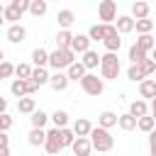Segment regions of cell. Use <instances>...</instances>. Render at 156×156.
<instances>
[{
    "mask_svg": "<svg viewBox=\"0 0 156 156\" xmlns=\"http://www.w3.org/2000/svg\"><path fill=\"white\" fill-rule=\"evenodd\" d=\"M88 139H90V146H93L95 151H100V154H105V151H110V149L115 146L112 134H110L107 129H102V127H93Z\"/></svg>",
    "mask_w": 156,
    "mask_h": 156,
    "instance_id": "cell-1",
    "label": "cell"
},
{
    "mask_svg": "<svg viewBox=\"0 0 156 156\" xmlns=\"http://www.w3.org/2000/svg\"><path fill=\"white\" fill-rule=\"evenodd\" d=\"M119 76V58L117 54H102L100 56V78L102 80H115Z\"/></svg>",
    "mask_w": 156,
    "mask_h": 156,
    "instance_id": "cell-2",
    "label": "cell"
},
{
    "mask_svg": "<svg viewBox=\"0 0 156 156\" xmlns=\"http://www.w3.org/2000/svg\"><path fill=\"white\" fill-rule=\"evenodd\" d=\"M71 63H76V54H73L71 49H56V51L49 54V66H51L54 71H63V68H68Z\"/></svg>",
    "mask_w": 156,
    "mask_h": 156,
    "instance_id": "cell-3",
    "label": "cell"
},
{
    "mask_svg": "<svg viewBox=\"0 0 156 156\" xmlns=\"http://www.w3.org/2000/svg\"><path fill=\"white\" fill-rule=\"evenodd\" d=\"M80 88H83V93H88V95L98 98V95H102V90H105V80H102V78H98L95 73H85V76H83V80H80Z\"/></svg>",
    "mask_w": 156,
    "mask_h": 156,
    "instance_id": "cell-4",
    "label": "cell"
},
{
    "mask_svg": "<svg viewBox=\"0 0 156 156\" xmlns=\"http://www.w3.org/2000/svg\"><path fill=\"white\" fill-rule=\"evenodd\" d=\"M98 17L102 20L100 24H112L117 20V2L115 0H102L98 5Z\"/></svg>",
    "mask_w": 156,
    "mask_h": 156,
    "instance_id": "cell-5",
    "label": "cell"
},
{
    "mask_svg": "<svg viewBox=\"0 0 156 156\" xmlns=\"http://www.w3.org/2000/svg\"><path fill=\"white\" fill-rule=\"evenodd\" d=\"M102 44H105V49H107L110 54H117V51H119L122 39H119V34H117L115 24H105V39H102Z\"/></svg>",
    "mask_w": 156,
    "mask_h": 156,
    "instance_id": "cell-6",
    "label": "cell"
},
{
    "mask_svg": "<svg viewBox=\"0 0 156 156\" xmlns=\"http://www.w3.org/2000/svg\"><path fill=\"white\" fill-rule=\"evenodd\" d=\"M39 88H34L29 80H20V78H15L12 83H10V93L20 100V98H27V95H34Z\"/></svg>",
    "mask_w": 156,
    "mask_h": 156,
    "instance_id": "cell-7",
    "label": "cell"
},
{
    "mask_svg": "<svg viewBox=\"0 0 156 156\" xmlns=\"http://www.w3.org/2000/svg\"><path fill=\"white\" fill-rule=\"evenodd\" d=\"M44 149H46V154H51V156H56V154L61 151V144H58V129H56V127L46 132V141H44Z\"/></svg>",
    "mask_w": 156,
    "mask_h": 156,
    "instance_id": "cell-8",
    "label": "cell"
},
{
    "mask_svg": "<svg viewBox=\"0 0 156 156\" xmlns=\"http://www.w3.org/2000/svg\"><path fill=\"white\" fill-rule=\"evenodd\" d=\"M7 39H10V44H22L24 39H27V29L17 22V24H10L7 27Z\"/></svg>",
    "mask_w": 156,
    "mask_h": 156,
    "instance_id": "cell-9",
    "label": "cell"
},
{
    "mask_svg": "<svg viewBox=\"0 0 156 156\" xmlns=\"http://www.w3.org/2000/svg\"><path fill=\"white\" fill-rule=\"evenodd\" d=\"M71 51H73V54H85V51H90V39H88V34H73Z\"/></svg>",
    "mask_w": 156,
    "mask_h": 156,
    "instance_id": "cell-10",
    "label": "cell"
},
{
    "mask_svg": "<svg viewBox=\"0 0 156 156\" xmlns=\"http://www.w3.org/2000/svg\"><path fill=\"white\" fill-rule=\"evenodd\" d=\"M68 83H71V80H68V76H66L63 71H56V73H51V76H49V85H51L56 93L66 90V88H68Z\"/></svg>",
    "mask_w": 156,
    "mask_h": 156,
    "instance_id": "cell-11",
    "label": "cell"
},
{
    "mask_svg": "<svg viewBox=\"0 0 156 156\" xmlns=\"http://www.w3.org/2000/svg\"><path fill=\"white\" fill-rule=\"evenodd\" d=\"M117 117H119V115H115L112 110H102V112L98 115V127H102V129L110 132V129L117 124Z\"/></svg>",
    "mask_w": 156,
    "mask_h": 156,
    "instance_id": "cell-12",
    "label": "cell"
},
{
    "mask_svg": "<svg viewBox=\"0 0 156 156\" xmlns=\"http://www.w3.org/2000/svg\"><path fill=\"white\" fill-rule=\"evenodd\" d=\"M49 71L46 68H32V76H29V83L34 85V88H41V85H46L49 83Z\"/></svg>",
    "mask_w": 156,
    "mask_h": 156,
    "instance_id": "cell-13",
    "label": "cell"
},
{
    "mask_svg": "<svg viewBox=\"0 0 156 156\" xmlns=\"http://www.w3.org/2000/svg\"><path fill=\"white\" fill-rule=\"evenodd\" d=\"M71 151H73V156H90V151H93L90 139H88V136L76 139V141H73V146H71Z\"/></svg>",
    "mask_w": 156,
    "mask_h": 156,
    "instance_id": "cell-14",
    "label": "cell"
},
{
    "mask_svg": "<svg viewBox=\"0 0 156 156\" xmlns=\"http://www.w3.org/2000/svg\"><path fill=\"white\" fill-rule=\"evenodd\" d=\"M90 129H93V124H90L85 117H80V119H76V122H73V134H76V139L90 136Z\"/></svg>",
    "mask_w": 156,
    "mask_h": 156,
    "instance_id": "cell-15",
    "label": "cell"
},
{
    "mask_svg": "<svg viewBox=\"0 0 156 156\" xmlns=\"http://www.w3.org/2000/svg\"><path fill=\"white\" fill-rule=\"evenodd\" d=\"M115 29H117V34H129V32H134V20L129 15H119Z\"/></svg>",
    "mask_w": 156,
    "mask_h": 156,
    "instance_id": "cell-16",
    "label": "cell"
},
{
    "mask_svg": "<svg viewBox=\"0 0 156 156\" xmlns=\"http://www.w3.org/2000/svg\"><path fill=\"white\" fill-rule=\"evenodd\" d=\"M32 63H34V68H44V66H49V51L41 49V46H37V49L32 51Z\"/></svg>",
    "mask_w": 156,
    "mask_h": 156,
    "instance_id": "cell-17",
    "label": "cell"
},
{
    "mask_svg": "<svg viewBox=\"0 0 156 156\" xmlns=\"http://www.w3.org/2000/svg\"><path fill=\"white\" fill-rule=\"evenodd\" d=\"M88 71H85V66L80 63V61H76V63H71L68 68H66V76H68V80H83V76H85Z\"/></svg>",
    "mask_w": 156,
    "mask_h": 156,
    "instance_id": "cell-18",
    "label": "cell"
},
{
    "mask_svg": "<svg viewBox=\"0 0 156 156\" xmlns=\"http://www.w3.org/2000/svg\"><path fill=\"white\" fill-rule=\"evenodd\" d=\"M139 95L141 98H156V80L154 78H144L141 83H139Z\"/></svg>",
    "mask_w": 156,
    "mask_h": 156,
    "instance_id": "cell-19",
    "label": "cell"
},
{
    "mask_svg": "<svg viewBox=\"0 0 156 156\" xmlns=\"http://www.w3.org/2000/svg\"><path fill=\"white\" fill-rule=\"evenodd\" d=\"M129 115H132L134 119L146 117V115H149V105H146V100H134V102L129 105Z\"/></svg>",
    "mask_w": 156,
    "mask_h": 156,
    "instance_id": "cell-20",
    "label": "cell"
},
{
    "mask_svg": "<svg viewBox=\"0 0 156 156\" xmlns=\"http://www.w3.org/2000/svg\"><path fill=\"white\" fill-rule=\"evenodd\" d=\"M149 12H151V7H149V2H134L132 5V20H146L149 17Z\"/></svg>",
    "mask_w": 156,
    "mask_h": 156,
    "instance_id": "cell-21",
    "label": "cell"
},
{
    "mask_svg": "<svg viewBox=\"0 0 156 156\" xmlns=\"http://www.w3.org/2000/svg\"><path fill=\"white\" fill-rule=\"evenodd\" d=\"M56 22H58V27H61V29H68V27L76 22V15H73V10H58V15H56Z\"/></svg>",
    "mask_w": 156,
    "mask_h": 156,
    "instance_id": "cell-22",
    "label": "cell"
},
{
    "mask_svg": "<svg viewBox=\"0 0 156 156\" xmlns=\"http://www.w3.org/2000/svg\"><path fill=\"white\" fill-rule=\"evenodd\" d=\"M144 54H149V51H154V46H156V39L151 37V34H139V39L134 41Z\"/></svg>",
    "mask_w": 156,
    "mask_h": 156,
    "instance_id": "cell-23",
    "label": "cell"
},
{
    "mask_svg": "<svg viewBox=\"0 0 156 156\" xmlns=\"http://www.w3.org/2000/svg\"><path fill=\"white\" fill-rule=\"evenodd\" d=\"M80 63L85 66V71H90V68H98L100 66V56H98V51H85L83 54V58H80Z\"/></svg>",
    "mask_w": 156,
    "mask_h": 156,
    "instance_id": "cell-24",
    "label": "cell"
},
{
    "mask_svg": "<svg viewBox=\"0 0 156 156\" xmlns=\"http://www.w3.org/2000/svg\"><path fill=\"white\" fill-rule=\"evenodd\" d=\"M17 110H20L22 115H32V112L37 110V100L29 98V95H27V98H20V100H17Z\"/></svg>",
    "mask_w": 156,
    "mask_h": 156,
    "instance_id": "cell-25",
    "label": "cell"
},
{
    "mask_svg": "<svg viewBox=\"0 0 156 156\" xmlns=\"http://www.w3.org/2000/svg\"><path fill=\"white\" fill-rule=\"evenodd\" d=\"M29 119H32V129H44V124L49 122V115L44 110H34Z\"/></svg>",
    "mask_w": 156,
    "mask_h": 156,
    "instance_id": "cell-26",
    "label": "cell"
},
{
    "mask_svg": "<svg viewBox=\"0 0 156 156\" xmlns=\"http://www.w3.org/2000/svg\"><path fill=\"white\" fill-rule=\"evenodd\" d=\"M27 141H29V146H44L46 132H44V129H32V132L27 134Z\"/></svg>",
    "mask_w": 156,
    "mask_h": 156,
    "instance_id": "cell-27",
    "label": "cell"
},
{
    "mask_svg": "<svg viewBox=\"0 0 156 156\" xmlns=\"http://www.w3.org/2000/svg\"><path fill=\"white\" fill-rule=\"evenodd\" d=\"M73 141H76V134H73V129H68V127L58 129V144H61V149H66V146H73Z\"/></svg>",
    "mask_w": 156,
    "mask_h": 156,
    "instance_id": "cell-28",
    "label": "cell"
},
{
    "mask_svg": "<svg viewBox=\"0 0 156 156\" xmlns=\"http://www.w3.org/2000/svg\"><path fill=\"white\" fill-rule=\"evenodd\" d=\"M71 41H73V34L68 29H61L56 34V49H71Z\"/></svg>",
    "mask_w": 156,
    "mask_h": 156,
    "instance_id": "cell-29",
    "label": "cell"
},
{
    "mask_svg": "<svg viewBox=\"0 0 156 156\" xmlns=\"http://www.w3.org/2000/svg\"><path fill=\"white\" fill-rule=\"evenodd\" d=\"M117 124H119V129H124V132H132V129H136V119H134L129 112L119 115V117H117Z\"/></svg>",
    "mask_w": 156,
    "mask_h": 156,
    "instance_id": "cell-30",
    "label": "cell"
},
{
    "mask_svg": "<svg viewBox=\"0 0 156 156\" xmlns=\"http://www.w3.org/2000/svg\"><path fill=\"white\" fill-rule=\"evenodd\" d=\"M46 10H49L46 0H29V15H34V17H41Z\"/></svg>",
    "mask_w": 156,
    "mask_h": 156,
    "instance_id": "cell-31",
    "label": "cell"
},
{
    "mask_svg": "<svg viewBox=\"0 0 156 156\" xmlns=\"http://www.w3.org/2000/svg\"><path fill=\"white\" fill-rule=\"evenodd\" d=\"M49 119L54 122V127H56V129H63V127L68 124V112H66V110H56Z\"/></svg>",
    "mask_w": 156,
    "mask_h": 156,
    "instance_id": "cell-32",
    "label": "cell"
},
{
    "mask_svg": "<svg viewBox=\"0 0 156 156\" xmlns=\"http://www.w3.org/2000/svg\"><path fill=\"white\" fill-rule=\"evenodd\" d=\"M154 127H156V122H154L149 115L136 119V129H139V132H144V134H151V132H154Z\"/></svg>",
    "mask_w": 156,
    "mask_h": 156,
    "instance_id": "cell-33",
    "label": "cell"
},
{
    "mask_svg": "<svg viewBox=\"0 0 156 156\" xmlns=\"http://www.w3.org/2000/svg\"><path fill=\"white\" fill-rule=\"evenodd\" d=\"M134 29L139 32V34H151V29H154V20H134Z\"/></svg>",
    "mask_w": 156,
    "mask_h": 156,
    "instance_id": "cell-34",
    "label": "cell"
},
{
    "mask_svg": "<svg viewBox=\"0 0 156 156\" xmlns=\"http://www.w3.org/2000/svg\"><path fill=\"white\" fill-rule=\"evenodd\" d=\"M88 39L90 41H102L105 39V24H93L88 29Z\"/></svg>",
    "mask_w": 156,
    "mask_h": 156,
    "instance_id": "cell-35",
    "label": "cell"
},
{
    "mask_svg": "<svg viewBox=\"0 0 156 156\" xmlns=\"http://www.w3.org/2000/svg\"><path fill=\"white\" fill-rule=\"evenodd\" d=\"M144 58H149V56H146V54H144V51H141V49H139L136 44H132V46H129V61H132V66L141 63Z\"/></svg>",
    "mask_w": 156,
    "mask_h": 156,
    "instance_id": "cell-36",
    "label": "cell"
},
{
    "mask_svg": "<svg viewBox=\"0 0 156 156\" xmlns=\"http://www.w3.org/2000/svg\"><path fill=\"white\" fill-rule=\"evenodd\" d=\"M2 17H5V22H12V24H17V20H22V15H20L12 5H5V7H2Z\"/></svg>",
    "mask_w": 156,
    "mask_h": 156,
    "instance_id": "cell-37",
    "label": "cell"
},
{
    "mask_svg": "<svg viewBox=\"0 0 156 156\" xmlns=\"http://www.w3.org/2000/svg\"><path fill=\"white\" fill-rule=\"evenodd\" d=\"M15 76H17L20 80H29V76H32V66H29V63H17V66H15Z\"/></svg>",
    "mask_w": 156,
    "mask_h": 156,
    "instance_id": "cell-38",
    "label": "cell"
},
{
    "mask_svg": "<svg viewBox=\"0 0 156 156\" xmlns=\"http://www.w3.org/2000/svg\"><path fill=\"white\" fill-rule=\"evenodd\" d=\"M139 66V71H141V76L146 78V76H151V73H156V63L151 61V58H144L141 63H136Z\"/></svg>",
    "mask_w": 156,
    "mask_h": 156,
    "instance_id": "cell-39",
    "label": "cell"
},
{
    "mask_svg": "<svg viewBox=\"0 0 156 156\" xmlns=\"http://www.w3.org/2000/svg\"><path fill=\"white\" fill-rule=\"evenodd\" d=\"M127 78H129V80H134V83H136V80H139V83L144 80V76H141L139 66H129V68H127Z\"/></svg>",
    "mask_w": 156,
    "mask_h": 156,
    "instance_id": "cell-40",
    "label": "cell"
},
{
    "mask_svg": "<svg viewBox=\"0 0 156 156\" xmlns=\"http://www.w3.org/2000/svg\"><path fill=\"white\" fill-rule=\"evenodd\" d=\"M10 5H12V7H15V10L20 12V15H24V12H29V0H12Z\"/></svg>",
    "mask_w": 156,
    "mask_h": 156,
    "instance_id": "cell-41",
    "label": "cell"
},
{
    "mask_svg": "<svg viewBox=\"0 0 156 156\" xmlns=\"http://www.w3.org/2000/svg\"><path fill=\"white\" fill-rule=\"evenodd\" d=\"M12 73H15V66H12L10 61H2V63H0V78H10Z\"/></svg>",
    "mask_w": 156,
    "mask_h": 156,
    "instance_id": "cell-42",
    "label": "cell"
},
{
    "mask_svg": "<svg viewBox=\"0 0 156 156\" xmlns=\"http://www.w3.org/2000/svg\"><path fill=\"white\" fill-rule=\"evenodd\" d=\"M10 127H12V117H10L7 112H5V115H0V132H5V134H7V129H10Z\"/></svg>",
    "mask_w": 156,
    "mask_h": 156,
    "instance_id": "cell-43",
    "label": "cell"
},
{
    "mask_svg": "<svg viewBox=\"0 0 156 156\" xmlns=\"http://www.w3.org/2000/svg\"><path fill=\"white\" fill-rule=\"evenodd\" d=\"M7 144H10V136L5 132H0V146H7Z\"/></svg>",
    "mask_w": 156,
    "mask_h": 156,
    "instance_id": "cell-44",
    "label": "cell"
},
{
    "mask_svg": "<svg viewBox=\"0 0 156 156\" xmlns=\"http://www.w3.org/2000/svg\"><path fill=\"white\" fill-rule=\"evenodd\" d=\"M149 146H156V129L149 134Z\"/></svg>",
    "mask_w": 156,
    "mask_h": 156,
    "instance_id": "cell-45",
    "label": "cell"
},
{
    "mask_svg": "<svg viewBox=\"0 0 156 156\" xmlns=\"http://www.w3.org/2000/svg\"><path fill=\"white\" fill-rule=\"evenodd\" d=\"M5 110H7V100L0 98V115H5Z\"/></svg>",
    "mask_w": 156,
    "mask_h": 156,
    "instance_id": "cell-46",
    "label": "cell"
},
{
    "mask_svg": "<svg viewBox=\"0 0 156 156\" xmlns=\"http://www.w3.org/2000/svg\"><path fill=\"white\" fill-rule=\"evenodd\" d=\"M151 119H154V122H156V98H154V100H151Z\"/></svg>",
    "mask_w": 156,
    "mask_h": 156,
    "instance_id": "cell-47",
    "label": "cell"
},
{
    "mask_svg": "<svg viewBox=\"0 0 156 156\" xmlns=\"http://www.w3.org/2000/svg\"><path fill=\"white\" fill-rule=\"evenodd\" d=\"M0 156H10V146H0Z\"/></svg>",
    "mask_w": 156,
    "mask_h": 156,
    "instance_id": "cell-48",
    "label": "cell"
},
{
    "mask_svg": "<svg viewBox=\"0 0 156 156\" xmlns=\"http://www.w3.org/2000/svg\"><path fill=\"white\" fill-rule=\"evenodd\" d=\"M151 61L156 63V46H154V51H151Z\"/></svg>",
    "mask_w": 156,
    "mask_h": 156,
    "instance_id": "cell-49",
    "label": "cell"
},
{
    "mask_svg": "<svg viewBox=\"0 0 156 156\" xmlns=\"http://www.w3.org/2000/svg\"><path fill=\"white\" fill-rule=\"evenodd\" d=\"M151 149V156H156V146H149Z\"/></svg>",
    "mask_w": 156,
    "mask_h": 156,
    "instance_id": "cell-50",
    "label": "cell"
},
{
    "mask_svg": "<svg viewBox=\"0 0 156 156\" xmlns=\"http://www.w3.org/2000/svg\"><path fill=\"white\" fill-rule=\"evenodd\" d=\"M2 61H5V54H2V49H0V63H2Z\"/></svg>",
    "mask_w": 156,
    "mask_h": 156,
    "instance_id": "cell-51",
    "label": "cell"
},
{
    "mask_svg": "<svg viewBox=\"0 0 156 156\" xmlns=\"http://www.w3.org/2000/svg\"><path fill=\"white\" fill-rule=\"evenodd\" d=\"M2 22H5V17H2V12H0V27H2Z\"/></svg>",
    "mask_w": 156,
    "mask_h": 156,
    "instance_id": "cell-52",
    "label": "cell"
},
{
    "mask_svg": "<svg viewBox=\"0 0 156 156\" xmlns=\"http://www.w3.org/2000/svg\"><path fill=\"white\" fill-rule=\"evenodd\" d=\"M2 7H5V5H0V12H2Z\"/></svg>",
    "mask_w": 156,
    "mask_h": 156,
    "instance_id": "cell-53",
    "label": "cell"
},
{
    "mask_svg": "<svg viewBox=\"0 0 156 156\" xmlns=\"http://www.w3.org/2000/svg\"><path fill=\"white\" fill-rule=\"evenodd\" d=\"M0 80H2V78H0Z\"/></svg>",
    "mask_w": 156,
    "mask_h": 156,
    "instance_id": "cell-54",
    "label": "cell"
},
{
    "mask_svg": "<svg viewBox=\"0 0 156 156\" xmlns=\"http://www.w3.org/2000/svg\"><path fill=\"white\" fill-rule=\"evenodd\" d=\"M154 80H156V78H154Z\"/></svg>",
    "mask_w": 156,
    "mask_h": 156,
    "instance_id": "cell-55",
    "label": "cell"
}]
</instances>
